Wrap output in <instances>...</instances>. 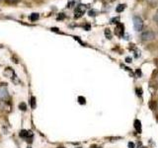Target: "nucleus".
Instances as JSON below:
<instances>
[{
  "label": "nucleus",
  "mask_w": 158,
  "mask_h": 148,
  "mask_svg": "<svg viewBox=\"0 0 158 148\" xmlns=\"http://www.w3.org/2000/svg\"><path fill=\"white\" fill-rule=\"evenodd\" d=\"M132 22H133V28H135V31L140 32L143 29V21L139 16H133L132 18Z\"/></svg>",
  "instance_id": "nucleus-1"
},
{
  "label": "nucleus",
  "mask_w": 158,
  "mask_h": 148,
  "mask_svg": "<svg viewBox=\"0 0 158 148\" xmlns=\"http://www.w3.org/2000/svg\"><path fill=\"white\" fill-rule=\"evenodd\" d=\"M140 38H141V41L143 42H150L152 39H155V34L152 31H145L141 34Z\"/></svg>",
  "instance_id": "nucleus-2"
},
{
  "label": "nucleus",
  "mask_w": 158,
  "mask_h": 148,
  "mask_svg": "<svg viewBox=\"0 0 158 148\" xmlns=\"http://www.w3.org/2000/svg\"><path fill=\"white\" fill-rule=\"evenodd\" d=\"M86 11V6L85 5H83V4H80V5H78V6L76 7L75 9V18H80L82 15L85 13Z\"/></svg>",
  "instance_id": "nucleus-3"
},
{
  "label": "nucleus",
  "mask_w": 158,
  "mask_h": 148,
  "mask_svg": "<svg viewBox=\"0 0 158 148\" xmlns=\"http://www.w3.org/2000/svg\"><path fill=\"white\" fill-rule=\"evenodd\" d=\"M9 97V94L7 91V88L4 86H0V101H4L5 99Z\"/></svg>",
  "instance_id": "nucleus-4"
},
{
  "label": "nucleus",
  "mask_w": 158,
  "mask_h": 148,
  "mask_svg": "<svg viewBox=\"0 0 158 148\" xmlns=\"http://www.w3.org/2000/svg\"><path fill=\"white\" fill-rule=\"evenodd\" d=\"M123 31H125V26H123V24L118 23L117 25V27H116V33H117V35H118V36L122 37L123 34Z\"/></svg>",
  "instance_id": "nucleus-5"
},
{
  "label": "nucleus",
  "mask_w": 158,
  "mask_h": 148,
  "mask_svg": "<svg viewBox=\"0 0 158 148\" xmlns=\"http://www.w3.org/2000/svg\"><path fill=\"white\" fill-rule=\"evenodd\" d=\"M33 134L31 133V131H28V130H21L20 132V136L21 137H24V138H27L29 136H32Z\"/></svg>",
  "instance_id": "nucleus-6"
},
{
  "label": "nucleus",
  "mask_w": 158,
  "mask_h": 148,
  "mask_svg": "<svg viewBox=\"0 0 158 148\" xmlns=\"http://www.w3.org/2000/svg\"><path fill=\"white\" fill-rule=\"evenodd\" d=\"M125 8H126V5H125V4H120L118 6H117L116 11H117L118 13H121V12L123 11V10H125Z\"/></svg>",
  "instance_id": "nucleus-7"
},
{
  "label": "nucleus",
  "mask_w": 158,
  "mask_h": 148,
  "mask_svg": "<svg viewBox=\"0 0 158 148\" xmlns=\"http://www.w3.org/2000/svg\"><path fill=\"white\" fill-rule=\"evenodd\" d=\"M40 18V15L38 13H33L31 16H30V19H31V21H37V20H39Z\"/></svg>",
  "instance_id": "nucleus-8"
},
{
  "label": "nucleus",
  "mask_w": 158,
  "mask_h": 148,
  "mask_svg": "<svg viewBox=\"0 0 158 148\" xmlns=\"http://www.w3.org/2000/svg\"><path fill=\"white\" fill-rule=\"evenodd\" d=\"M147 1V3L150 5L151 7H154L155 5L157 4V2H158V0H146Z\"/></svg>",
  "instance_id": "nucleus-9"
},
{
  "label": "nucleus",
  "mask_w": 158,
  "mask_h": 148,
  "mask_svg": "<svg viewBox=\"0 0 158 148\" xmlns=\"http://www.w3.org/2000/svg\"><path fill=\"white\" fill-rule=\"evenodd\" d=\"M19 109L20 110H22V111H27V105H26V103H21L19 105Z\"/></svg>",
  "instance_id": "nucleus-10"
},
{
  "label": "nucleus",
  "mask_w": 158,
  "mask_h": 148,
  "mask_svg": "<svg viewBox=\"0 0 158 148\" xmlns=\"http://www.w3.org/2000/svg\"><path fill=\"white\" fill-rule=\"evenodd\" d=\"M135 128H136L137 130H140V121H138V120H136L135 121Z\"/></svg>",
  "instance_id": "nucleus-11"
},
{
  "label": "nucleus",
  "mask_w": 158,
  "mask_h": 148,
  "mask_svg": "<svg viewBox=\"0 0 158 148\" xmlns=\"http://www.w3.org/2000/svg\"><path fill=\"white\" fill-rule=\"evenodd\" d=\"M31 103H32V108L34 109L35 107H36V98H35V97H32V99H31Z\"/></svg>",
  "instance_id": "nucleus-12"
},
{
  "label": "nucleus",
  "mask_w": 158,
  "mask_h": 148,
  "mask_svg": "<svg viewBox=\"0 0 158 148\" xmlns=\"http://www.w3.org/2000/svg\"><path fill=\"white\" fill-rule=\"evenodd\" d=\"M78 101L80 104H85V98H83V97H78Z\"/></svg>",
  "instance_id": "nucleus-13"
},
{
  "label": "nucleus",
  "mask_w": 158,
  "mask_h": 148,
  "mask_svg": "<svg viewBox=\"0 0 158 148\" xmlns=\"http://www.w3.org/2000/svg\"><path fill=\"white\" fill-rule=\"evenodd\" d=\"M105 34H106V36L108 37V39H111V38H112L111 33H110V30H109V29L106 30V31H105Z\"/></svg>",
  "instance_id": "nucleus-14"
},
{
  "label": "nucleus",
  "mask_w": 158,
  "mask_h": 148,
  "mask_svg": "<svg viewBox=\"0 0 158 148\" xmlns=\"http://www.w3.org/2000/svg\"><path fill=\"white\" fill-rule=\"evenodd\" d=\"M6 1H7L8 3H15V2L19 1V0H6Z\"/></svg>",
  "instance_id": "nucleus-15"
},
{
  "label": "nucleus",
  "mask_w": 158,
  "mask_h": 148,
  "mask_svg": "<svg viewBox=\"0 0 158 148\" xmlns=\"http://www.w3.org/2000/svg\"><path fill=\"white\" fill-rule=\"evenodd\" d=\"M64 18V15L61 13V15H59V17H57V20H61V19H63Z\"/></svg>",
  "instance_id": "nucleus-16"
},
{
  "label": "nucleus",
  "mask_w": 158,
  "mask_h": 148,
  "mask_svg": "<svg viewBox=\"0 0 158 148\" xmlns=\"http://www.w3.org/2000/svg\"><path fill=\"white\" fill-rule=\"evenodd\" d=\"M128 146H130V148H135V144H133V143H131V142L128 143Z\"/></svg>",
  "instance_id": "nucleus-17"
},
{
  "label": "nucleus",
  "mask_w": 158,
  "mask_h": 148,
  "mask_svg": "<svg viewBox=\"0 0 158 148\" xmlns=\"http://www.w3.org/2000/svg\"><path fill=\"white\" fill-rule=\"evenodd\" d=\"M155 20H156V22L158 23V11H157V13H156V15H155V18H154Z\"/></svg>",
  "instance_id": "nucleus-18"
},
{
  "label": "nucleus",
  "mask_w": 158,
  "mask_h": 148,
  "mask_svg": "<svg viewBox=\"0 0 158 148\" xmlns=\"http://www.w3.org/2000/svg\"><path fill=\"white\" fill-rule=\"evenodd\" d=\"M28 148H32V147H28Z\"/></svg>",
  "instance_id": "nucleus-19"
},
{
  "label": "nucleus",
  "mask_w": 158,
  "mask_h": 148,
  "mask_svg": "<svg viewBox=\"0 0 158 148\" xmlns=\"http://www.w3.org/2000/svg\"><path fill=\"white\" fill-rule=\"evenodd\" d=\"M59 148H63V147H59Z\"/></svg>",
  "instance_id": "nucleus-20"
}]
</instances>
